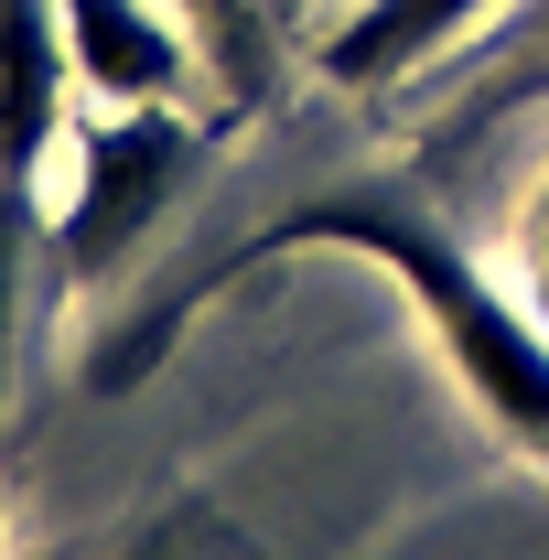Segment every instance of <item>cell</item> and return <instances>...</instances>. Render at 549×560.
<instances>
[{
	"instance_id": "cell-3",
	"label": "cell",
	"mask_w": 549,
	"mask_h": 560,
	"mask_svg": "<svg viewBox=\"0 0 549 560\" xmlns=\"http://www.w3.org/2000/svg\"><path fill=\"white\" fill-rule=\"evenodd\" d=\"M55 11L86 108H184V86L206 75V44L184 33L173 0H55Z\"/></svg>"
},
{
	"instance_id": "cell-8",
	"label": "cell",
	"mask_w": 549,
	"mask_h": 560,
	"mask_svg": "<svg viewBox=\"0 0 549 560\" xmlns=\"http://www.w3.org/2000/svg\"><path fill=\"white\" fill-rule=\"evenodd\" d=\"M517 259H528V313L549 324V173H539V195H528V226H517Z\"/></svg>"
},
{
	"instance_id": "cell-4",
	"label": "cell",
	"mask_w": 549,
	"mask_h": 560,
	"mask_svg": "<svg viewBox=\"0 0 549 560\" xmlns=\"http://www.w3.org/2000/svg\"><path fill=\"white\" fill-rule=\"evenodd\" d=\"M75 119V66H66V11L55 0H0V184H44L55 140Z\"/></svg>"
},
{
	"instance_id": "cell-6",
	"label": "cell",
	"mask_w": 549,
	"mask_h": 560,
	"mask_svg": "<svg viewBox=\"0 0 549 560\" xmlns=\"http://www.w3.org/2000/svg\"><path fill=\"white\" fill-rule=\"evenodd\" d=\"M173 11H184V33L206 44V66L226 75V86L259 75V11H248V0H173Z\"/></svg>"
},
{
	"instance_id": "cell-1",
	"label": "cell",
	"mask_w": 549,
	"mask_h": 560,
	"mask_svg": "<svg viewBox=\"0 0 549 560\" xmlns=\"http://www.w3.org/2000/svg\"><path fill=\"white\" fill-rule=\"evenodd\" d=\"M270 248H355V259H377L410 291L420 335L442 346L475 420L495 442H517L528 464H549V324L475 270V248H453V226H431L399 195H344V206H302Z\"/></svg>"
},
{
	"instance_id": "cell-2",
	"label": "cell",
	"mask_w": 549,
	"mask_h": 560,
	"mask_svg": "<svg viewBox=\"0 0 549 560\" xmlns=\"http://www.w3.org/2000/svg\"><path fill=\"white\" fill-rule=\"evenodd\" d=\"M55 162H66V184H55V259H66V280H108L162 226V206L195 184L206 140H195L184 108H86V119H66Z\"/></svg>"
},
{
	"instance_id": "cell-5",
	"label": "cell",
	"mask_w": 549,
	"mask_h": 560,
	"mask_svg": "<svg viewBox=\"0 0 549 560\" xmlns=\"http://www.w3.org/2000/svg\"><path fill=\"white\" fill-rule=\"evenodd\" d=\"M495 0H344V22L324 33V75L335 86H388L420 75L442 44H464Z\"/></svg>"
},
{
	"instance_id": "cell-9",
	"label": "cell",
	"mask_w": 549,
	"mask_h": 560,
	"mask_svg": "<svg viewBox=\"0 0 549 560\" xmlns=\"http://www.w3.org/2000/svg\"><path fill=\"white\" fill-rule=\"evenodd\" d=\"M539 11H549V0H539Z\"/></svg>"
},
{
	"instance_id": "cell-7",
	"label": "cell",
	"mask_w": 549,
	"mask_h": 560,
	"mask_svg": "<svg viewBox=\"0 0 549 560\" xmlns=\"http://www.w3.org/2000/svg\"><path fill=\"white\" fill-rule=\"evenodd\" d=\"M11 324H22V215L0 184V388H11Z\"/></svg>"
}]
</instances>
